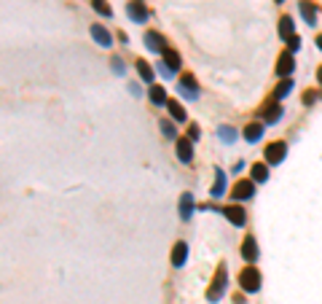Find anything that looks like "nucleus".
<instances>
[{
  "mask_svg": "<svg viewBox=\"0 0 322 304\" xmlns=\"http://www.w3.org/2000/svg\"><path fill=\"white\" fill-rule=\"evenodd\" d=\"M221 137L226 140V143H234V129H231V127H223V129H221Z\"/></svg>",
  "mask_w": 322,
  "mask_h": 304,
  "instance_id": "obj_28",
  "label": "nucleus"
},
{
  "mask_svg": "<svg viewBox=\"0 0 322 304\" xmlns=\"http://www.w3.org/2000/svg\"><path fill=\"white\" fill-rule=\"evenodd\" d=\"M263 135V124H247L245 127V140L247 143H258Z\"/></svg>",
  "mask_w": 322,
  "mask_h": 304,
  "instance_id": "obj_17",
  "label": "nucleus"
},
{
  "mask_svg": "<svg viewBox=\"0 0 322 304\" xmlns=\"http://www.w3.org/2000/svg\"><path fill=\"white\" fill-rule=\"evenodd\" d=\"M226 191V173L223 170H215V186H212V197H221Z\"/></svg>",
  "mask_w": 322,
  "mask_h": 304,
  "instance_id": "obj_20",
  "label": "nucleus"
},
{
  "mask_svg": "<svg viewBox=\"0 0 322 304\" xmlns=\"http://www.w3.org/2000/svg\"><path fill=\"white\" fill-rule=\"evenodd\" d=\"M285 151H287V145L282 143V140L271 143L269 148H266V165H279V162L285 159Z\"/></svg>",
  "mask_w": 322,
  "mask_h": 304,
  "instance_id": "obj_3",
  "label": "nucleus"
},
{
  "mask_svg": "<svg viewBox=\"0 0 322 304\" xmlns=\"http://www.w3.org/2000/svg\"><path fill=\"white\" fill-rule=\"evenodd\" d=\"M279 35L285 38V41H290V38L295 35V25H293V19H290V17H282V22H279Z\"/></svg>",
  "mask_w": 322,
  "mask_h": 304,
  "instance_id": "obj_18",
  "label": "nucleus"
},
{
  "mask_svg": "<svg viewBox=\"0 0 322 304\" xmlns=\"http://www.w3.org/2000/svg\"><path fill=\"white\" fill-rule=\"evenodd\" d=\"M242 256L253 264V261H258V245H255V240L253 237H247L245 240V245H242Z\"/></svg>",
  "mask_w": 322,
  "mask_h": 304,
  "instance_id": "obj_15",
  "label": "nucleus"
},
{
  "mask_svg": "<svg viewBox=\"0 0 322 304\" xmlns=\"http://www.w3.org/2000/svg\"><path fill=\"white\" fill-rule=\"evenodd\" d=\"M301 14H303V19L309 22V25H314V19H317V11H314V6L301 3Z\"/></svg>",
  "mask_w": 322,
  "mask_h": 304,
  "instance_id": "obj_25",
  "label": "nucleus"
},
{
  "mask_svg": "<svg viewBox=\"0 0 322 304\" xmlns=\"http://www.w3.org/2000/svg\"><path fill=\"white\" fill-rule=\"evenodd\" d=\"M127 14H129V19H132V22H137V25L148 19V11H145V6L140 3V0H135V3H129V6H127Z\"/></svg>",
  "mask_w": 322,
  "mask_h": 304,
  "instance_id": "obj_8",
  "label": "nucleus"
},
{
  "mask_svg": "<svg viewBox=\"0 0 322 304\" xmlns=\"http://www.w3.org/2000/svg\"><path fill=\"white\" fill-rule=\"evenodd\" d=\"M185 259H188V245L177 243L175 248H172V267H183Z\"/></svg>",
  "mask_w": 322,
  "mask_h": 304,
  "instance_id": "obj_13",
  "label": "nucleus"
},
{
  "mask_svg": "<svg viewBox=\"0 0 322 304\" xmlns=\"http://www.w3.org/2000/svg\"><path fill=\"white\" fill-rule=\"evenodd\" d=\"M91 38L97 41L99 46H105V49H111L113 46V38H111V33H108L102 25H91Z\"/></svg>",
  "mask_w": 322,
  "mask_h": 304,
  "instance_id": "obj_5",
  "label": "nucleus"
},
{
  "mask_svg": "<svg viewBox=\"0 0 322 304\" xmlns=\"http://www.w3.org/2000/svg\"><path fill=\"white\" fill-rule=\"evenodd\" d=\"M266 178H269V165H263V162L261 165H253V181L261 183V181H266Z\"/></svg>",
  "mask_w": 322,
  "mask_h": 304,
  "instance_id": "obj_23",
  "label": "nucleus"
},
{
  "mask_svg": "<svg viewBox=\"0 0 322 304\" xmlns=\"http://www.w3.org/2000/svg\"><path fill=\"white\" fill-rule=\"evenodd\" d=\"M177 159L180 162H191L193 159V145H191V140H188V137L177 140Z\"/></svg>",
  "mask_w": 322,
  "mask_h": 304,
  "instance_id": "obj_10",
  "label": "nucleus"
},
{
  "mask_svg": "<svg viewBox=\"0 0 322 304\" xmlns=\"http://www.w3.org/2000/svg\"><path fill=\"white\" fill-rule=\"evenodd\" d=\"M145 46H148V51H153V54H161L167 46H164V38L159 35V33H145Z\"/></svg>",
  "mask_w": 322,
  "mask_h": 304,
  "instance_id": "obj_7",
  "label": "nucleus"
},
{
  "mask_svg": "<svg viewBox=\"0 0 322 304\" xmlns=\"http://www.w3.org/2000/svg\"><path fill=\"white\" fill-rule=\"evenodd\" d=\"M161 132H164V137H175V127L169 121H161Z\"/></svg>",
  "mask_w": 322,
  "mask_h": 304,
  "instance_id": "obj_27",
  "label": "nucleus"
},
{
  "mask_svg": "<svg viewBox=\"0 0 322 304\" xmlns=\"http://www.w3.org/2000/svg\"><path fill=\"white\" fill-rule=\"evenodd\" d=\"M148 95H151L153 105H167L169 103V100H167V89L159 87V84H151V92H148Z\"/></svg>",
  "mask_w": 322,
  "mask_h": 304,
  "instance_id": "obj_14",
  "label": "nucleus"
},
{
  "mask_svg": "<svg viewBox=\"0 0 322 304\" xmlns=\"http://www.w3.org/2000/svg\"><path fill=\"white\" fill-rule=\"evenodd\" d=\"M167 108H169V113H172V119H175V121H185V111H183V105H180L177 100H169Z\"/></svg>",
  "mask_w": 322,
  "mask_h": 304,
  "instance_id": "obj_22",
  "label": "nucleus"
},
{
  "mask_svg": "<svg viewBox=\"0 0 322 304\" xmlns=\"http://www.w3.org/2000/svg\"><path fill=\"white\" fill-rule=\"evenodd\" d=\"M191 215H193V197L191 194H183V199H180V218L188 221Z\"/></svg>",
  "mask_w": 322,
  "mask_h": 304,
  "instance_id": "obj_16",
  "label": "nucleus"
},
{
  "mask_svg": "<svg viewBox=\"0 0 322 304\" xmlns=\"http://www.w3.org/2000/svg\"><path fill=\"white\" fill-rule=\"evenodd\" d=\"M196 137H199V127H196V124H191V127H188V140L193 143Z\"/></svg>",
  "mask_w": 322,
  "mask_h": 304,
  "instance_id": "obj_29",
  "label": "nucleus"
},
{
  "mask_svg": "<svg viewBox=\"0 0 322 304\" xmlns=\"http://www.w3.org/2000/svg\"><path fill=\"white\" fill-rule=\"evenodd\" d=\"M161 57H164V67H167V73H175V70H180V54H177L175 49H164Z\"/></svg>",
  "mask_w": 322,
  "mask_h": 304,
  "instance_id": "obj_6",
  "label": "nucleus"
},
{
  "mask_svg": "<svg viewBox=\"0 0 322 304\" xmlns=\"http://www.w3.org/2000/svg\"><path fill=\"white\" fill-rule=\"evenodd\" d=\"M91 6L102 14V17H113V9L108 6V0H91Z\"/></svg>",
  "mask_w": 322,
  "mask_h": 304,
  "instance_id": "obj_24",
  "label": "nucleus"
},
{
  "mask_svg": "<svg viewBox=\"0 0 322 304\" xmlns=\"http://www.w3.org/2000/svg\"><path fill=\"white\" fill-rule=\"evenodd\" d=\"M226 280H229V272H226V267L221 264L215 272V280H212V288H209V293H207V299L209 301H218L223 296V288H226Z\"/></svg>",
  "mask_w": 322,
  "mask_h": 304,
  "instance_id": "obj_2",
  "label": "nucleus"
},
{
  "mask_svg": "<svg viewBox=\"0 0 322 304\" xmlns=\"http://www.w3.org/2000/svg\"><path fill=\"white\" fill-rule=\"evenodd\" d=\"M226 218H229V221L234 223V226H242L245 223V207L242 205H231V207H226Z\"/></svg>",
  "mask_w": 322,
  "mask_h": 304,
  "instance_id": "obj_12",
  "label": "nucleus"
},
{
  "mask_svg": "<svg viewBox=\"0 0 322 304\" xmlns=\"http://www.w3.org/2000/svg\"><path fill=\"white\" fill-rule=\"evenodd\" d=\"M317 46H319V49H322V35H319V38H317Z\"/></svg>",
  "mask_w": 322,
  "mask_h": 304,
  "instance_id": "obj_33",
  "label": "nucleus"
},
{
  "mask_svg": "<svg viewBox=\"0 0 322 304\" xmlns=\"http://www.w3.org/2000/svg\"><path fill=\"white\" fill-rule=\"evenodd\" d=\"M279 119H282V108H279V105H269V108L263 111V121H266V124H277Z\"/></svg>",
  "mask_w": 322,
  "mask_h": 304,
  "instance_id": "obj_19",
  "label": "nucleus"
},
{
  "mask_svg": "<svg viewBox=\"0 0 322 304\" xmlns=\"http://www.w3.org/2000/svg\"><path fill=\"white\" fill-rule=\"evenodd\" d=\"M183 92L188 97H199V87H196V79L191 73H185L183 79H180V95H183Z\"/></svg>",
  "mask_w": 322,
  "mask_h": 304,
  "instance_id": "obj_9",
  "label": "nucleus"
},
{
  "mask_svg": "<svg viewBox=\"0 0 322 304\" xmlns=\"http://www.w3.org/2000/svg\"><path fill=\"white\" fill-rule=\"evenodd\" d=\"M239 285H242V291H247V293H255L258 288H261V272H258L255 267H247V269H242V275H239Z\"/></svg>",
  "mask_w": 322,
  "mask_h": 304,
  "instance_id": "obj_1",
  "label": "nucleus"
},
{
  "mask_svg": "<svg viewBox=\"0 0 322 304\" xmlns=\"http://www.w3.org/2000/svg\"><path fill=\"white\" fill-rule=\"evenodd\" d=\"M290 89H293V81H282L279 87H277V92H274V97H277V100L287 97V95H290Z\"/></svg>",
  "mask_w": 322,
  "mask_h": 304,
  "instance_id": "obj_26",
  "label": "nucleus"
},
{
  "mask_svg": "<svg viewBox=\"0 0 322 304\" xmlns=\"http://www.w3.org/2000/svg\"><path fill=\"white\" fill-rule=\"evenodd\" d=\"M317 81H319V84H322V67H319V70H317Z\"/></svg>",
  "mask_w": 322,
  "mask_h": 304,
  "instance_id": "obj_32",
  "label": "nucleus"
},
{
  "mask_svg": "<svg viewBox=\"0 0 322 304\" xmlns=\"http://www.w3.org/2000/svg\"><path fill=\"white\" fill-rule=\"evenodd\" d=\"M277 3H282V0H277Z\"/></svg>",
  "mask_w": 322,
  "mask_h": 304,
  "instance_id": "obj_34",
  "label": "nucleus"
},
{
  "mask_svg": "<svg viewBox=\"0 0 322 304\" xmlns=\"http://www.w3.org/2000/svg\"><path fill=\"white\" fill-rule=\"evenodd\" d=\"M298 46H301V41H298V38L293 35V38H290V51H295V49H298Z\"/></svg>",
  "mask_w": 322,
  "mask_h": 304,
  "instance_id": "obj_31",
  "label": "nucleus"
},
{
  "mask_svg": "<svg viewBox=\"0 0 322 304\" xmlns=\"http://www.w3.org/2000/svg\"><path fill=\"white\" fill-rule=\"evenodd\" d=\"M293 67H295L293 54H290V51H285V54L279 57V62H277V73H279V75H290V73H293Z\"/></svg>",
  "mask_w": 322,
  "mask_h": 304,
  "instance_id": "obj_11",
  "label": "nucleus"
},
{
  "mask_svg": "<svg viewBox=\"0 0 322 304\" xmlns=\"http://www.w3.org/2000/svg\"><path fill=\"white\" fill-rule=\"evenodd\" d=\"M234 199H239V202H245V199H250V197H253V194H255V183L253 181H247V178H245V181H239L237 186H234Z\"/></svg>",
  "mask_w": 322,
  "mask_h": 304,
  "instance_id": "obj_4",
  "label": "nucleus"
},
{
  "mask_svg": "<svg viewBox=\"0 0 322 304\" xmlns=\"http://www.w3.org/2000/svg\"><path fill=\"white\" fill-rule=\"evenodd\" d=\"M137 73H140V79H143L145 84H153V67L148 65V62L137 59Z\"/></svg>",
  "mask_w": 322,
  "mask_h": 304,
  "instance_id": "obj_21",
  "label": "nucleus"
},
{
  "mask_svg": "<svg viewBox=\"0 0 322 304\" xmlns=\"http://www.w3.org/2000/svg\"><path fill=\"white\" fill-rule=\"evenodd\" d=\"M111 65H113V70H116V73H119V75L124 73V62H121L119 57H113V62H111Z\"/></svg>",
  "mask_w": 322,
  "mask_h": 304,
  "instance_id": "obj_30",
  "label": "nucleus"
}]
</instances>
